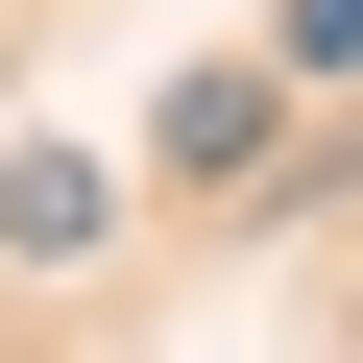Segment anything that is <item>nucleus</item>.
I'll use <instances>...</instances> for the list:
<instances>
[{
  "label": "nucleus",
  "instance_id": "1",
  "mask_svg": "<svg viewBox=\"0 0 363 363\" xmlns=\"http://www.w3.org/2000/svg\"><path fill=\"white\" fill-rule=\"evenodd\" d=\"M267 97H291V49H267V73H242V49H194V73L145 97V169H169V194H218V169H267Z\"/></svg>",
  "mask_w": 363,
  "mask_h": 363
},
{
  "label": "nucleus",
  "instance_id": "2",
  "mask_svg": "<svg viewBox=\"0 0 363 363\" xmlns=\"http://www.w3.org/2000/svg\"><path fill=\"white\" fill-rule=\"evenodd\" d=\"M0 242L73 267V242H97V169H73V145H0Z\"/></svg>",
  "mask_w": 363,
  "mask_h": 363
},
{
  "label": "nucleus",
  "instance_id": "3",
  "mask_svg": "<svg viewBox=\"0 0 363 363\" xmlns=\"http://www.w3.org/2000/svg\"><path fill=\"white\" fill-rule=\"evenodd\" d=\"M291 73H363V0H291Z\"/></svg>",
  "mask_w": 363,
  "mask_h": 363
}]
</instances>
